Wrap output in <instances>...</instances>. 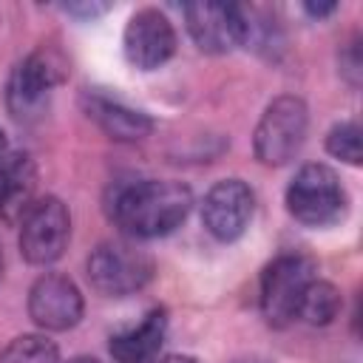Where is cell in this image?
Here are the masks:
<instances>
[{
	"label": "cell",
	"mask_w": 363,
	"mask_h": 363,
	"mask_svg": "<svg viewBox=\"0 0 363 363\" xmlns=\"http://www.w3.org/2000/svg\"><path fill=\"white\" fill-rule=\"evenodd\" d=\"M85 275L99 295L125 298L150 284L153 258L133 241H125V238L102 241L99 247L91 250L85 261Z\"/></svg>",
	"instance_id": "cell-4"
},
{
	"label": "cell",
	"mask_w": 363,
	"mask_h": 363,
	"mask_svg": "<svg viewBox=\"0 0 363 363\" xmlns=\"http://www.w3.org/2000/svg\"><path fill=\"white\" fill-rule=\"evenodd\" d=\"M62 363H102L99 357H91V354H77V357H68Z\"/></svg>",
	"instance_id": "cell-22"
},
{
	"label": "cell",
	"mask_w": 363,
	"mask_h": 363,
	"mask_svg": "<svg viewBox=\"0 0 363 363\" xmlns=\"http://www.w3.org/2000/svg\"><path fill=\"white\" fill-rule=\"evenodd\" d=\"M306 130H309V111L306 102L295 94H284L275 96L252 133V153L261 164L267 167H281L286 162H292L303 142H306Z\"/></svg>",
	"instance_id": "cell-3"
},
{
	"label": "cell",
	"mask_w": 363,
	"mask_h": 363,
	"mask_svg": "<svg viewBox=\"0 0 363 363\" xmlns=\"http://www.w3.org/2000/svg\"><path fill=\"white\" fill-rule=\"evenodd\" d=\"M3 267H6V258H3V244H0V278H3Z\"/></svg>",
	"instance_id": "cell-24"
},
{
	"label": "cell",
	"mask_w": 363,
	"mask_h": 363,
	"mask_svg": "<svg viewBox=\"0 0 363 363\" xmlns=\"http://www.w3.org/2000/svg\"><path fill=\"white\" fill-rule=\"evenodd\" d=\"M28 318L43 332H68L82 320L85 301L79 286L62 272L40 275L28 289Z\"/></svg>",
	"instance_id": "cell-10"
},
{
	"label": "cell",
	"mask_w": 363,
	"mask_h": 363,
	"mask_svg": "<svg viewBox=\"0 0 363 363\" xmlns=\"http://www.w3.org/2000/svg\"><path fill=\"white\" fill-rule=\"evenodd\" d=\"M326 153L346 162V164H360L363 162V145H360V125L354 119H343L329 128L326 133Z\"/></svg>",
	"instance_id": "cell-17"
},
{
	"label": "cell",
	"mask_w": 363,
	"mask_h": 363,
	"mask_svg": "<svg viewBox=\"0 0 363 363\" xmlns=\"http://www.w3.org/2000/svg\"><path fill=\"white\" fill-rule=\"evenodd\" d=\"M201 224L216 241H235L247 233L255 213V193L241 179L216 182L201 199Z\"/></svg>",
	"instance_id": "cell-9"
},
{
	"label": "cell",
	"mask_w": 363,
	"mask_h": 363,
	"mask_svg": "<svg viewBox=\"0 0 363 363\" xmlns=\"http://www.w3.org/2000/svg\"><path fill=\"white\" fill-rule=\"evenodd\" d=\"M105 207L128 238L150 241L184 224L193 210V190L176 179H130L111 190Z\"/></svg>",
	"instance_id": "cell-1"
},
{
	"label": "cell",
	"mask_w": 363,
	"mask_h": 363,
	"mask_svg": "<svg viewBox=\"0 0 363 363\" xmlns=\"http://www.w3.org/2000/svg\"><path fill=\"white\" fill-rule=\"evenodd\" d=\"M9 156V142H6V133L0 130V162Z\"/></svg>",
	"instance_id": "cell-23"
},
{
	"label": "cell",
	"mask_w": 363,
	"mask_h": 363,
	"mask_svg": "<svg viewBox=\"0 0 363 363\" xmlns=\"http://www.w3.org/2000/svg\"><path fill=\"white\" fill-rule=\"evenodd\" d=\"M340 62H343V74H346V79L352 82V85H357L360 82V54H357V43H352L349 45V57H340Z\"/></svg>",
	"instance_id": "cell-19"
},
{
	"label": "cell",
	"mask_w": 363,
	"mask_h": 363,
	"mask_svg": "<svg viewBox=\"0 0 363 363\" xmlns=\"http://www.w3.org/2000/svg\"><path fill=\"white\" fill-rule=\"evenodd\" d=\"M62 82V65L45 54L34 51L23 57L6 82V108L17 122H34L45 113L54 88Z\"/></svg>",
	"instance_id": "cell-7"
},
{
	"label": "cell",
	"mask_w": 363,
	"mask_h": 363,
	"mask_svg": "<svg viewBox=\"0 0 363 363\" xmlns=\"http://www.w3.org/2000/svg\"><path fill=\"white\" fill-rule=\"evenodd\" d=\"M164 337H167V312L156 306L136 326L113 332L108 349L116 363H150L162 354Z\"/></svg>",
	"instance_id": "cell-13"
},
{
	"label": "cell",
	"mask_w": 363,
	"mask_h": 363,
	"mask_svg": "<svg viewBox=\"0 0 363 363\" xmlns=\"http://www.w3.org/2000/svg\"><path fill=\"white\" fill-rule=\"evenodd\" d=\"M187 34L204 54H230L244 45L247 37V9L235 3L199 0L182 9Z\"/></svg>",
	"instance_id": "cell-8"
},
{
	"label": "cell",
	"mask_w": 363,
	"mask_h": 363,
	"mask_svg": "<svg viewBox=\"0 0 363 363\" xmlns=\"http://www.w3.org/2000/svg\"><path fill=\"white\" fill-rule=\"evenodd\" d=\"M286 210L303 227H329L346 216L349 196L340 184V176L320 162L303 164L286 184Z\"/></svg>",
	"instance_id": "cell-2"
},
{
	"label": "cell",
	"mask_w": 363,
	"mask_h": 363,
	"mask_svg": "<svg viewBox=\"0 0 363 363\" xmlns=\"http://www.w3.org/2000/svg\"><path fill=\"white\" fill-rule=\"evenodd\" d=\"M0 363H62L60 349L45 335H17L0 352Z\"/></svg>",
	"instance_id": "cell-16"
},
{
	"label": "cell",
	"mask_w": 363,
	"mask_h": 363,
	"mask_svg": "<svg viewBox=\"0 0 363 363\" xmlns=\"http://www.w3.org/2000/svg\"><path fill=\"white\" fill-rule=\"evenodd\" d=\"M150 363H199V360L190 357V354H159V357L150 360Z\"/></svg>",
	"instance_id": "cell-21"
},
{
	"label": "cell",
	"mask_w": 363,
	"mask_h": 363,
	"mask_svg": "<svg viewBox=\"0 0 363 363\" xmlns=\"http://www.w3.org/2000/svg\"><path fill=\"white\" fill-rule=\"evenodd\" d=\"M343 309V298L340 289L323 278H312L301 295L298 303V320L309 323V326H329Z\"/></svg>",
	"instance_id": "cell-15"
},
{
	"label": "cell",
	"mask_w": 363,
	"mask_h": 363,
	"mask_svg": "<svg viewBox=\"0 0 363 363\" xmlns=\"http://www.w3.org/2000/svg\"><path fill=\"white\" fill-rule=\"evenodd\" d=\"M312 278H318L315 264L303 255H278L264 267L258 303L272 329H284L298 320V303Z\"/></svg>",
	"instance_id": "cell-5"
},
{
	"label": "cell",
	"mask_w": 363,
	"mask_h": 363,
	"mask_svg": "<svg viewBox=\"0 0 363 363\" xmlns=\"http://www.w3.org/2000/svg\"><path fill=\"white\" fill-rule=\"evenodd\" d=\"M82 105L96 128L113 142H139L153 130V119L145 111H136L122 99H111L99 91H88L82 96Z\"/></svg>",
	"instance_id": "cell-12"
},
{
	"label": "cell",
	"mask_w": 363,
	"mask_h": 363,
	"mask_svg": "<svg viewBox=\"0 0 363 363\" xmlns=\"http://www.w3.org/2000/svg\"><path fill=\"white\" fill-rule=\"evenodd\" d=\"M37 164L28 153L17 150L0 162V218L20 221L37 201Z\"/></svg>",
	"instance_id": "cell-14"
},
{
	"label": "cell",
	"mask_w": 363,
	"mask_h": 363,
	"mask_svg": "<svg viewBox=\"0 0 363 363\" xmlns=\"http://www.w3.org/2000/svg\"><path fill=\"white\" fill-rule=\"evenodd\" d=\"M65 14H71V17H77V20H96V17H102L108 9H111V3H96V0H77V3H62L60 6Z\"/></svg>",
	"instance_id": "cell-18"
},
{
	"label": "cell",
	"mask_w": 363,
	"mask_h": 363,
	"mask_svg": "<svg viewBox=\"0 0 363 363\" xmlns=\"http://www.w3.org/2000/svg\"><path fill=\"white\" fill-rule=\"evenodd\" d=\"M20 255L34 267L62 258L71 241V213L57 196L37 199L20 218Z\"/></svg>",
	"instance_id": "cell-6"
},
{
	"label": "cell",
	"mask_w": 363,
	"mask_h": 363,
	"mask_svg": "<svg viewBox=\"0 0 363 363\" xmlns=\"http://www.w3.org/2000/svg\"><path fill=\"white\" fill-rule=\"evenodd\" d=\"M125 60L139 71H156L176 54V28L164 11L147 6L130 14L122 34Z\"/></svg>",
	"instance_id": "cell-11"
},
{
	"label": "cell",
	"mask_w": 363,
	"mask_h": 363,
	"mask_svg": "<svg viewBox=\"0 0 363 363\" xmlns=\"http://www.w3.org/2000/svg\"><path fill=\"white\" fill-rule=\"evenodd\" d=\"M337 9V3H303V11L309 14V17H326V14H332Z\"/></svg>",
	"instance_id": "cell-20"
}]
</instances>
